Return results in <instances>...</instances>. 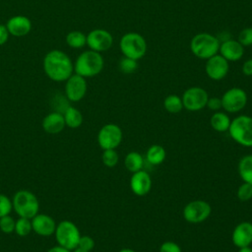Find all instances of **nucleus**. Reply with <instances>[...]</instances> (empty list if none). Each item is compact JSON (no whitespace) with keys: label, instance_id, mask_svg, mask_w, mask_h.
Here are the masks:
<instances>
[{"label":"nucleus","instance_id":"1","mask_svg":"<svg viewBox=\"0 0 252 252\" xmlns=\"http://www.w3.org/2000/svg\"><path fill=\"white\" fill-rule=\"evenodd\" d=\"M42 67L45 75L54 82H66L74 74V63L67 53L59 49L47 52Z\"/></svg>","mask_w":252,"mask_h":252},{"label":"nucleus","instance_id":"2","mask_svg":"<svg viewBox=\"0 0 252 252\" xmlns=\"http://www.w3.org/2000/svg\"><path fill=\"white\" fill-rule=\"evenodd\" d=\"M104 66V60L99 52L86 50L82 52L74 63V72L84 78H91L98 75Z\"/></svg>","mask_w":252,"mask_h":252},{"label":"nucleus","instance_id":"3","mask_svg":"<svg viewBox=\"0 0 252 252\" xmlns=\"http://www.w3.org/2000/svg\"><path fill=\"white\" fill-rule=\"evenodd\" d=\"M12 205L19 218L32 220L39 211V201L30 190L22 189L17 191L13 196Z\"/></svg>","mask_w":252,"mask_h":252},{"label":"nucleus","instance_id":"4","mask_svg":"<svg viewBox=\"0 0 252 252\" xmlns=\"http://www.w3.org/2000/svg\"><path fill=\"white\" fill-rule=\"evenodd\" d=\"M220 43V40L215 35L208 32H200L192 37L190 50L197 58L207 60L218 54Z\"/></svg>","mask_w":252,"mask_h":252},{"label":"nucleus","instance_id":"5","mask_svg":"<svg viewBox=\"0 0 252 252\" xmlns=\"http://www.w3.org/2000/svg\"><path fill=\"white\" fill-rule=\"evenodd\" d=\"M119 48L125 57L140 60L146 55L147 41L138 32H130L122 35L119 41Z\"/></svg>","mask_w":252,"mask_h":252},{"label":"nucleus","instance_id":"6","mask_svg":"<svg viewBox=\"0 0 252 252\" xmlns=\"http://www.w3.org/2000/svg\"><path fill=\"white\" fill-rule=\"evenodd\" d=\"M230 137L240 146L252 147V117L239 115L232 119L228 128Z\"/></svg>","mask_w":252,"mask_h":252},{"label":"nucleus","instance_id":"7","mask_svg":"<svg viewBox=\"0 0 252 252\" xmlns=\"http://www.w3.org/2000/svg\"><path fill=\"white\" fill-rule=\"evenodd\" d=\"M54 235L58 245H61L71 251L78 247L81 237L78 226L73 221L67 220H61L57 223Z\"/></svg>","mask_w":252,"mask_h":252},{"label":"nucleus","instance_id":"8","mask_svg":"<svg viewBox=\"0 0 252 252\" xmlns=\"http://www.w3.org/2000/svg\"><path fill=\"white\" fill-rule=\"evenodd\" d=\"M221 99V108L226 112L236 113L242 110L247 104L248 96L246 92L237 87L228 89L220 97Z\"/></svg>","mask_w":252,"mask_h":252},{"label":"nucleus","instance_id":"9","mask_svg":"<svg viewBox=\"0 0 252 252\" xmlns=\"http://www.w3.org/2000/svg\"><path fill=\"white\" fill-rule=\"evenodd\" d=\"M212 213L211 205L204 200L189 202L183 209V218L190 223H200L206 220Z\"/></svg>","mask_w":252,"mask_h":252},{"label":"nucleus","instance_id":"10","mask_svg":"<svg viewBox=\"0 0 252 252\" xmlns=\"http://www.w3.org/2000/svg\"><path fill=\"white\" fill-rule=\"evenodd\" d=\"M122 138L121 128L114 123L103 125L97 133V143L102 150L116 149L121 144Z\"/></svg>","mask_w":252,"mask_h":252},{"label":"nucleus","instance_id":"11","mask_svg":"<svg viewBox=\"0 0 252 252\" xmlns=\"http://www.w3.org/2000/svg\"><path fill=\"white\" fill-rule=\"evenodd\" d=\"M183 108L189 111H199L206 107L209 94L207 91L201 87L188 88L181 96Z\"/></svg>","mask_w":252,"mask_h":252},{"label":"nucleus","instance_id":"12","mask_svg":"<svg viewBox=\"0 0 252 252\" xmlns=\"http://www.w3.org/2000/svg\"><path fill=\"white\" fill-rule=\"evenodd\" d=\"M88 84L86 78L73 74L65 83V96L71 102H77L83 99L87 94Z\"/></svg>","mask_w":252,"mask_h":252},{"label":"nucleus","instance_id":"13","mask_svg":"<svg viewBox=\"0 0 252 252\" xmlns=\"http://www.w3.org/2000/svg\"><path fill=\"white\" fill-rule=\"evenodd\" d=\"M113 44L112 34L103 29H95L87 34V45L91 50L103 52L108 50Z\"/></svg>","mask_w":252,"mask_h":252},{"label":"nucleus","instance_id":"14","mask_svg":"<svg viewBox=\"0 0 252 252\" xmlns=\"http://www.w3.org/2000/svg\"><path fill=\"white\" fill-rule=\"evenodd\" d=\"M229 70L228 61L220 54H216L207 59L205 64V72L213 81H220L227 75Z\"/></svg>","mask_w":252,"mask_h":252},{"label":"nucleus","instance_id":"15","mask_svg":"<svg viewBox=\"0 0 252 252\" xmlns=\"http://www.w3.org/2000/svg\"><path fill=\"white\" fill-rule=\"evenodd\" d=\"M32 231L40 236H50L56 229L55 220L46 214H37L32 220Z\"/></svg>","mask_w":252,"mask_h":252},{"label":"nucleus","instance_id":"16","mask_svg":"<svg viewBox=\"0 0 252 252\" xmlns=\"http://www.w3.org/2000/svg\"><path fill=\"white\" fill-rule=\"evenodd\" d=\"M6 27L11 35L16 37L25 36L30 33L32 28V24L30 18L23 15H17L11 17L7 23Z\"/></svg>","mask_w":252,"mask_h":252},{"label":"nucleus","instance_id":"17","mask_svg":"<svg viewBox=\"0 0 252 252\" xmlns=\"http://www.w3.org/2000/svg\"><path fill=\"white\" fill-rule=\"evenodd\" d=\"M130 188L137 196H145L152 189V178L150 174L141 169L132 174L130 178Z\"/></svg>","mask_w":252,"mask_h":252},{"label":"nucleus","instance_id":"18","mask_svg":"<svg viewBox=\"0 0 252 252\" xmlns=\"http://www.w3.org/2000/svg\"><path fill=\"white\" fill-rule=\"evenodd\" d=\"M231 240L232 243L238 248L250 246L252 243V222H239L232 231Z\"/></svg>","mask_w":252,"mask_h":252},{"label":"nucleus","instance_id":"19","mask_svg":"<svg viewBox=\"0 0 252 252\" xmlns=\"http://www.w3.org/2000/svg\"><path fill=\"white\" fill-rule=\"evenodd\" d=\"M220 54L228 62H235L242 58L244 54V47L235 39H225L220 43Z\"/></svg>","mask_w":252,"mask_h":252},{"label":"nucleus","instance_id":"20","mask_svg":"<svg viewBox=\"0 0 252 252\" xmlns=\"http://www.w3.org/2000/svg\"><path fill=\"white\" fill-rule=\"evenodd\" d=\"M42 129L48 134H58L62 132L66 126L63 113L52 111L44 116L41 122Z\"/></svg>","mask_w":252,"mask_h":252},{"label":"nucleus","instance_id":"21","mask_svg":"<svg viewBox=\"0 0 252 252\" xmlns=\"http://www.w3.org/2000/svg\"><path fill=\"white\" fill-rule=\"evenodd\" d=\"M63 116H64L65 124L69 128H72V129L79 128L83 123V114H82V112L74 106L69 105L64 110Z\"/></svg>","mask_w":252,"mask_h":252},{"label":"nucleus","instance_id":"22","mask_svg":"<svg viewBox=\"0 0 252 252\" xmlns=\"http://www.w3.org/2000/svg\"><path fill=\"white\" fill-rule=\"evenodd\" d=\"M230 118L227 114H225L224 112H220V111H216L210 119V123L211 126L214 130H216L217 132H226L228 131V128L230 126Z\"/></svg>","mask_w":252,"mask_h":252},{"label":"nucleus","instance_id":"23","mask_svg":"<svg viewBox=\"0 0 252 252\" xmlns=\"http://www.w3.org/2000/svg\"><path fill=\"white\" fill-rule=\"evenodd\" d=\"M237 170L243 182H247L252 185V155H247L240 158Z\"/></svg>","mask_w":252,"mask_h":252},{"label":"nucleus","instance_id":"24","mask_svg":"<svg viewBox=\"0 0 252 252\" xmlns=\"http://www.w3.org/2000/svg\"><path fill=\"white\" fill-rule=\"evenodd\" d=\"M124 164L128 171L134 173L143 169L144 166V158L141 154L138 152H130L126 155L124 158Z\"/></svg>","mask_w":252,"mask_h":252},{"label":"nucleus","instance_id":"25","mask_svg":"<svg viewBox=\"0 0 252 252\" xmlns=\"http://www.w3.org/2000/svg\"><path fill=\"white\" fill-rule=\"evenodd\" d=\"M165 156V150L160 145H152L147 151L146 158L149 163L158 165L163 162Z\"/></svg>","mask_w":252,"mask_h":252},{"label":"nucleus","instance_id":"26","mask_svg":"<svg viewBox=\"0 0 252 252\" xmlns=\"http://www.w3.org/2000/svg\"><path fill=\"white\" fill-rule=\"evenodd\" d=\"M66 43L74 49L83 48L87 45V35L80 31H72L66 35Z\"/></svg>","mask_w":252,"mask_h":252},{"label":"nucleus","instance_id":"27","mask_svg":"<svg viewBox=\"0 0 252 252\" xmlns=\"http://www.w3.org/2000/svg\"><path fill=\"white\" fill-rule=\"evenodd\" d=\"M163 107L167 112L176 114L183 109L182 98L176 94H169L163 100Z\"/></svg>","mask_w":252,"mask_h":252},{"label":"nucleus","instance_id":"28","mask_svg":"<svg viewBox=\"0 0 252 252\" xmlns=\"http://www.w3.org/2000/svg\"><path fill=\"white\" fill-rule=\"evenodd\" d=\"M32 231V220L30 219L19 218L16 220L14 232L17 235L25 237V236L29 235Z\"/></svg>","mask_w":252,"mask_h":252},{"label":"nucleus","instance_id":"29","mask_svg":"<svg viewBox=\"0 0 252 252\" xmlns=\"http://www.w3.org/2000/svg\"><path fill=\"white\" fill-rule=\"evenodd\" d=\"M102 163L107 167H114L119 160V156L115 149H109V150H103L102 156H101Z\"/></svg>","mask_w":252,"mask_h":252},{"label":"nucleus","instance_id":"30","mask_svg":"<svg viewBox=\"0 0 252 252\" xmlns=\"http://www.w3.org/2000/svg\"><path fill=\"white\" fill-rule=\"evenodd\" d=\"M119 70L124 73V74H131L134 73L138 69V62L137 60L128 58V57H123L119 61Z\"/></svg>","mask_w":252,"mask_h":252},{"label":"nucleus","instance_id":"31","mask_svg":"<svg viewBox=\"0 0 252 252\" xmlns=\"http://www.w3.org/2000/svg\"><path fill=\"white\" fill-rule=\"evenodd\" d=\"M237 199L241 202H247L252 199V185L247 182H243L236 192Z\"/></svg>","mask_w":252,"mask_h":252},{"label":"nucleus","instance_id":"32","mask_svg":"<svg viewBox=\"0 0 252 252\" xmlns=\"http://www.w3.org/2000/svg\"><path fill=\"white\" fill-rule=\"evenodd\" d=\"M15 224H16V220L10 215L0 218V230L3 233H6V234L13 233L15 230Z\"/></svg>","mask_w":252,"mask_h":252},{"label":"nucleus","instance_id":"33","mask_svg":"<svg viewBox=\"0 0 252 252\" xmlns=\"http://www.w3.org/2000/svg\"><path fill=\"white\" fill-rule=\"evenodd\" d=\"M12 210H13L12 200L8 196L0 193V218L10 215Z\"/></svg>","mask_w":252,"mask_h":252},{"label":"nucleus","instance_id":"34","mask_svg":"<svg viewBox=\"0 0 252 252\" xmlns=\"http://www.w3.org/2000/svg\"><path fill=\"white\" fill-rule=\"evenodd\" d=\"M238 42L244 47V46H250L252 45V27L243 29L238 36H237Z\"/></svg>","mask_w":252,"mask_h":252},{"label":"nucleus","instance_id":"35","mask_svg":"<svg viewBox=\"0 0 252 252\" xmlns=\"http://www.w3.org/2000/svg\"><path fill=\"white\" fill-rule=\"evenodd\" d=\"M78 247L87 251H92L94 247V240L89 235H81Z\"/></svg>","mask_w":252,"mask_h":252},{"label":"nucleus","instance_id":"36","mask_svg":"<svg viewBox=\"0 0 252 252\" xmlns=\"http://www.w3.org/2000/svg\"><path fill=\"white\" fill-rule=\"evenodd\" d=\"M159 252H182L180 246L173 241H164L160 247Z\"/></svg>","mask_w":252,"mask_h":252},{"label":"nucleus","instance_id":"37","mask_svg":"<svg viewBox=\"0 0 252 252\" xmlns=\"http://www.w3.org/2000/svg\"><path fill=\"white\" fill-rule=\"evenodd\" d=\"M206 106L209 107L211 110H214V111L219 110L220 108H221V99H220V97H217V96L209 97Z\"/></svg>","mask_w":252,"mask_h":252},{"label":"nucleus","instance_id":"38","mask_svg":"<svg viewBox=\"0 0 252 252\" xmlns=\"http://www.w3.org/2000/svg\"><path fill=\"white\" fill-rule=\"evenodd\" d=\"M9 32L6 25H0V45L5 44L9 39Z\"/></svg>","mask_w":252,"mask_h":252},{"label":"nucleus","instance_id":"39","mask_svg":"<svg viewBox=\"0 0 252 252\" xmlns=\"http://www.w3.org/2000/svg\"><path fill=\"white\" fill-rule=\"evenodd\" d=\"M242 73L247 77L252 76V58L244 61L242 64Z\"/></svg>","mask_w":252,"mask_h":252},{"label":"nucleus","instance_id":"40","mask_svg":"<svg viewBox=\"0 0 252 252\" xmlns=\"http://www.w3.org/2000/svg\"><path fill=\"white\" fill-rule=\"evenodd\" d=\"M47 252H71V250L61 246V245H56V246H53L51 248H49L47 250Z\"/></svg>","mask_w":252,"mask_h":252},{"label":"nucleus","instance_id":"41","mask_svg":"<svg viewBox=\"0 0 252 252\" xmlns=\"http://www.w3.org/2000/svg\"><path fill=\"white\" fill-rule=\"evenodd\" d=\"M238 252H252V248L250 246L241 247V248L238 249Z\"/></svg>","mask_w":252,"mask_h":252},{"label":"nucleus","instance_id":"42","mask_svg":"<svg viewBox=\"0 0 252 252\" xmlns=\"http://www.w3.org/2000/svg\"><path fill=\"white\" fill-rule=\"evenodd\" d=\"M119 252H136V251H134L133 249H130V248H123V249L119 250Z\"/></svg>","mask_w":252,"mask_h":252},{"label":"nucleus","instance_id":"43","mask_svg":"<svg viewBox=\"0 0 252 252\" xmlns=\"http://www.w3.org/2000/svg\"><path fill=\"white\" fill-rule=\"evenodd\" d=\"M74 252H91V251H87V250H84V249H81V248H79V247H77V248H75L74 250H73Z\"/></svg>","mask_w":252,"mask_h":252}]
</instances>
